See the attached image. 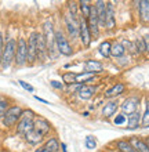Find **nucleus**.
I'll return each mask as SVG.
<instances>
[{
  "mask_svg": "<svg viewBox=\"0 0 149 152\" xmlns=\"http://www.w3.org/2000/svg\"><path fill=\"white\" fill-rule=\"evenodd\" d=\"M43 36L46 40V46H47V56L52 60H57L60 57V51L57 48L55 42V31H54V25L51 21H44L43 22Z\"/></svg>",
  "mask_w": 149,
  "mask_h": 152,
  "instance_id": "obj_1",
  "label": "nucleus"
},
{
  "mask_svg": "<svg viewBox=\"0 0 149 152\" xmlns=\"http://www.w3.org/2000/svg\"><path fill=\"white\" fill-rule=\"evenodd\" d=\"M15 53H17V40L10 37L4 43V51H3V60H1V66L3 71H7L11 64L15 61Z\"/></svg>",
  "mask_w": 149,
  "mask_h": 152,
  "instance_id": "obj_2",
  "label": "nucleus"
},
{
  "mask_svg": "<svg viewBox=\"0 0 149 152\" xmlns=\"http://www.w3.org/2000/svg\"><path fill=\"white\" fill-rule=\"evenodd\" d=\"M35 113L31 109H25L22 112L20 122L17 123V133L18 134H22V136H26L29 132L33 130V122H35Z\"/></svg>",
  "mask_w": 149,
  "mask_h": 152,
  "instance_id": "obj_3",
  "label": "nucleus"
},
{
  "mask_svg": "<svg viewBox=\"0 0 149 152\" xmlns=\"http://www.w3.org/2000/svg\"><path fill=\"white\" fill-rule=\"evenodd\" d=\"M77 17L72 15L71 12H66L64 15L65 29H66L68 37L72 40H76L77 37H79V33H80V26H79V18H77Z\"/></svg>",
  "mask_w": 149,
  "mask_h": 152,
  "instance_id": "obj_4",
  "label": "nucleus"
},
{
  "mask_svg": "<svg viewBox=\"0 0 149 152\" xmlns=\"http://www.w3.org/2000/svg\"><path fill=\"white\" fill-rule=\"evenodd\" d=\"M55 42H57V48L60 51V56L69 57L73 54V48L69 43L68 36H65L62 31H55Z\"/></svg>",
  "mask_w": 149,
  "mask_h": 152,
  "instance_id": "obj_5",
  "label": "nucleus"
},
{
  "mask_svg": "<svg viewBox=\"0 0 149 152\" xmlns=\"http://www.w3.org/2000/svg\"><path fill=\"white\" fill-rule=\"evenodd\" d=\"M22 112H24V109L18 107V105H14V107H10L7 109V112L6 115L3 116V124L6 127H12V126H15L18 122H20L21 116H22Z\"/></svg>",
  "mask_w": 149,
  "mask_h": 152,
  "instance_id": "obj_6",
  "label": "nucleus"
},
{
  "mask_svg": "<svg viewBox=\"0 0 149 152\" xmlns=\"http://www.w3.org/2000/svg\"><path fill=\"white\" fill-rule=\"evenodd\" d=\"M14 62L17 66H24L28 62V42L24 37H20L17 40V53Z\"/></svg>",
  "mask_w": 149,
  "mask_h": 152,
  "instance_id": "obj_7",
  "label": "nucleus"
},
{
  "mask_svg": "<svg viewBox=\"0 0 149 152\" xmlns=\"http://www.w3.org/2000/svg\"><path fill=\"white\" fill-rule=\"evenodd\" d=\"M140 104H141V97L138 96H130L127 97L123 102L120 104V109L121 113H124L126 116H130L135 113L140 108Z\"/></svg>",
  "mask_w": 149,
  "mask_h": 152,
  "instance_id": "obj_8",
  "label": "nucleus"
},
{
  "mask_svg": "<svg viewBox=\"0 0 149 152\" xmlns=\"http://www.w3.org/2000/svg\"><path fill=\"white\" fill-rule=\"evenodd\" d=\"M79 26H80V33H79V37L81 40V44L84 47H90L91 44V32H90V28H89V24H87V20L83 18L81 15H79Z\"/></svg>",
  "mask_w": 149,
  "mask_h": 152,
  "instance_id": "obj_9",
  "label": "nucleus"
},
{
  "mask_svg": "<svg viewBox=\"0 0 149 152\" xmlns=\"http://www.w3.org/2000/svg\"><path fill=\"white\" fill-rule=\"evenodd\" d=\"M26 42H28V64L33 65L37 60V32L31 33Z\"/></svg>",
  "mask_w": 149,
  "mask_h": 152,
  "instance_id": "obj_10",
  "label": "nucleus"
},
{
  "mask_svg": "<svg viewBox=\"0 0 149 152\" xmlns=\"http://www.w3.org/2000/svg\"><path fill=\"white\" fill-rule=\"evenodd\" d=\"M87 24H89L91 36H93V37H98L101 28H100V22H98L97 10H95V7H94V4H93V8H91V12H90V17L87 18Z\"/></svg>",
  "mask_w": 149,
  "mask_h": 152,
  "instance_id": "obj_11",
  "label": "nucleus"
},
{
  "mask_svg": "<svg viewBox=\"0 0 149 152\" xmlns=\"http://www.w3.org/2000/svg\"><path fill=\"white\" fill-rule=\"evenodd\" d=\"M126 91V84L119 82V83H115L113 86H110L109 88H106L104 93V97L105 98H109V100H113L116 97L121 96L123 93Z\"/></svg>",
  "mask_w": 149,
  "mask_h": 152,
  "instance_id": "obj_12",
  "label": "nucleus"
},
{
  "mask_svg": "<svg viewBox=\"0 0 149 152\" xmlns=\"http://www.w3.org/2000/svg\"><path fill=\"white\" fill-rule=\"evenodd\" d=\"M33 129L36 130L39 134L44 137L46 134H49L51 132V124L47 119L44 118H35V122H33Z\"/></svg>",
  "mask_w": 149,
  "mask_h": 152,
  "instance_id": "obj_13",
  "label": "nucleus"
},
{
  "mask_svg": "<svg viewBox=\"0 0 149 152\" xmlns=\"http://www.w3.org/2000/svg\"><path fill=\"white\" fill-rule=\"evenodd\" d=\"M98 90V86H94V84H81L79 91H77V96L80 97L81 100H90L93 98L94 94L97 93Z\"/></svg>",
  "mask_w": 149,
  "mask_h": 152,
  "instance_id": "obj_14",
  "label": "nucleus"
},
{
  "mask_svg": "<svg viewBox=\"0 0 149 152\" xmlns=\"http://www.w3.org/2000/svg\"><path fill=\"white\" fill-rule=\"evenodd\" d=\"M94 7H95V10H97L100 28H105V21H106V1H104V0H98V1L94 3Z\"/></svg>",
  "mask_w": 149,
  "mask_h": 152,
  "instance_id": "obj_15",
  "label": "nucleus"
},
{
  "mask_svg": "<svg viewBox=\"0 0 149 152\" xmlns=\"http://www.w3.org/2000/svg\"><path fill=\"white\" fill-rule=\"evenodd\" d=\"M47 46H46V40L43 33L37 32V60L44 62L47 60Z\"/></svg>",
  "mask_w": 149,
  "mask_h": 152,
  "instance_id": "obj_16",
  "label": "nucleus"
},
{
  "mask_svg": "<svg viewBox=\"0 0 149 152\" xmlns=\"http://www.w3.org/2000/svg\"><path fill=\"white\" fill-rule=\"evenodd\" d=\"M116 26V17H115V6L112 1L106 3V21H105V28L113 29Z\"/></svg>",
  "mask_w": 149,
  "mask_h": 152,
  "instance_id": "obj_17",
  "label": "nucleus"
},
{
  "mask_svg": "<svg viewBox=\"0 0 149 152\" xmlns=\"http://www.w3.org/2000/svg\"><path fill=\"white\" fill-rule=\"evenodd\" d=\"M117 109H119V102L116 100H109L106 104L102 107V116L104 118H112L116 115Z\"/></svg>",
  "mask_w": 149,
  "mask_h": 152,
  "instance_id": "obj_18",
  "label": "nucleus"
},
{
  "mask_svg": "<svg viewBox=\"0 0 149 152\" xmlns=\"http://www.w3.org/2000/svg\"><path fill=\"white\" fill-rule=\"evenodd\" d=\"M104 71V65L101 61H97V60H87L84 62V72H90V73H97L102 72Z\"/></svg>",
  "mask_w": 149,
  "mask_h": 152,
  "instance_id": "obj_19",
  "label": "nucleus"
},
{
  "mask_svg": "<svg viewBox=\"0 0 149 152\" xmlns=\"http://www.w3.org/2000/svg\"><path fill=\"white\" fill-rule=\"evenodd\" d=\"M141 119H142V113L140 111H137L133 115L127 116V124H126V129L127 130H135L141 126Z\"/></svg>",
  "mask_w": 149,
  "mask_h": 152,
  "instance_id": "obj_20",
  "label": "nucleus"
},
{
  "mask_svg": "<svg viewBox=\"0 0 149 152\" xmlns=\"http://www.w3.org/2000/svg\"><path fill=\"white\" fill-rule=\"evenodd\" d=\"M138 14L142 22H149V0L138 1Z\"/></svg>",
  "mask_w": 149,
  "mask_h": 152,
  "instance_id": "obj_21",
  "label": "nucleus"
},
{
  "mask_svg": "<svg viewBox=\"0 0 149 152\" xmlns=\"http://www.w3.org/2000/svg\"><path fill=\"white\" fill-rule=\"evenodd\" d=\"M130 144L133 145V148L137 152H149L148 145L145 144V140H142L140 137H131L130 138Z\"/></svg>",
  "mask_w": 149,
  "mask_h": 152,
  "instance_id": "obj_22",
  "label": "nucleus"
},
{
  "mask_svg": "<svg viewBox=\"0 0 149 152\" xmlns=\"http://www.w3.org/2000/svg\"><path fill=\"white\" fill-rule=\"evenodd\" d=\"M25 138H26V141H28L31 145H37V144H40L41 141H43V138L44 137L41 136V134H39V133L33 129L32 132H29L26 136H25Z\"/></svg>",
  "mask_w": 149,
  "mask_h": 152,
  "instance_id": "obj_23",
  "label": "nucleus"
},
{
  "mask_svg": "<svg viewBox=\"0 0 149 152\" xmlns=\"http://www.w3.org/2000/svg\"><path fill=\"white\" fill-rule=\"evenodd\" d=\"M126 54V50L124 47H123V44L120 43V42H115V43H112V48H110V56L115 57V58H121V57Z\"/></svg>",
  "mask_w": 149,
  "mask_h": 152,
  "instance_id": "obj_24",
  "label": "nucleus"
},
{
  "mask_svg": "<svg viewBox=\"0 0 149 152\" xmlns=\"http://www.w3.org/2000/svg\"><path fill=\"white\" fill-rule=\"evenodd\" d=\"M43 148H46L49 152H58L61 148V144L58 142V140H57L55 137H51V138H49V140L44 142Z\"/></svg>",
  "mask_w": 149,
  "mask_h": 152,
  "instance_id": "obj_25",
  "label": "nucleus"
},
{
  "mask_svg": "<svg viewBox=\"0 0 149 152\" xmlns=\"http://www.w3.org/2000/svg\"><path fill=\"white\" fill-rule=\"evenodd\" d=\"M95 76L97 75L83 71L81 73H77L76 75V82H77V84H87V82H91V80L95 79Z\"/></svg>",
  "mask_w": 149,
  "mask_h": 152,
  "instance_id": "obj_26",
  "label": "nucleus"
},
{
  "mask_svg": "<svg viewBox=\"0 0 149 152\" xmlns=\"http://www.w3.org/2000/svg\"><path fill=\"white\" fill-rule=\"evenodd\" d=\"M110 48H112V43H110L109 40H105V42H102V43L98 46V53H100L104 58H109V57H110Z\"/></svg>",
  "mask_w": 149,
  "mask_h": 152,
  "instance_id": "obj_27",
  "label": "nucleus"
},
{
  "mask_svg": "<svg viewBox=\"0 0 149 152\" xmlns=\"http://www.w3.org/2000/svg\"><path fill=\"white\" fill-rule=\"evenodd\" d=\"M79 8H80L81 17L87 20V18L90 17V12H91L93 4L90 3V1H86V0H80V1H79Z\"/></svg>",
  "mask_w": 149,
  "mask_h": 152,
  "instance_id": "obj_28",
  "label": "nucleus"
},
{
  "mask_svg": "<svg viewBox=\"0 0 149 152\" xmlns=\"http://www.w3.org/2000/svg\"><path fill=\"white\" fill-rule=\"evenodd\" d=\"M116 148L119 152H137L133 148V145L130 144L129 140H119L116 142Z\"/></svg>",
  "mask_w": 149,
  "mask_h": 152,
  "instance_id": "obj_29",
  "label": "nucleus"
},
{
  "mask_svg": "<svg viewBox=\"0 0 149 152\" xmlns=\"http://www.w3.org/2000/svg\"><path fill=\"white\" fill-rule=\"evenodd\" d=\"M62 83L68 84V86H73V84H77L76 82V73L73 72H65L62 75Z\"/></svg>",
  "mask_w": 149,
  "mask_h": 152,
  "instance_id": "obj_30",
  "label": "nucleus"
},
{
  "mask_svg": "<svg viewBox=\"0 0 149 152\" xmlns=\"http://www.w3.org/2000/svg\"><path fill=\"white\" fill-rule=\"evenodd\" d=\"M141 126L142 127H149V98L145 101V111L142 113Z\"/></svg>",
  "mask_w": 149,
  "mask_h": 152,
  "instance_id": "obj_31",
  "label": "nucleus"
},
{
  "mask_svg": "<svg viewBox=\"0 0 149 152\" xmlns=\"http://www.w3.org/2000/svg\"><path fill=\"white\" fill-rule=\"evenodd\" d=\"M134 46H135V50H137L138 54L146 53V46H145V42H144V37H137L135 42H134Z\"/></svg>",
  "mask_w": 149,
  "mask_h": 152,
  "instance_id": "obj_32",
  "label": "nucleus"
},
{
  "mask_svg": "<svg viewBox=\"0 0 149 152\" xmlns=\"http://www.w3.org/2000/svg\"><path fill=\"white\" fill-rule=\"evenodd\" d=\"M84 145L87 149H95L97 148V138L94 136H87L84 138Z\"/></svg>",
  "mask_w": 149,
  "mask_h": 152,
  "instance_id": "obj_33",
  "label": "nucleus"
},
{
  "mask_svg": "<svg viewBox=\"0 0 149 152\" xmlns=\"http://www.w3.org/2000/svg\"><path fill=\"white\" fill-rule=\"evenodd\" d=\"M113 123L116 124V126H124V124H127V116L124 115V113H119V115H115V118H113Z\"/></svg>",
  "mask_w": 149,
  "mask_h": 152,
  "instance_id": "obj_34",
  "label": "nucleus"
},
{
  "mask_svg": "<svg viewBox=\"0 0 149 152\" xmlns=\"http://www.w3.org/2000/svg\"><path fill=\"white\" fill-rule=\"evenodd\" d=\"M79 1H68V12H71L72 15H76L79 14Z\"/></svg>",
  "mask_w": 149,
  "mask_h": 152,
  "instance_id": "obj_35",
  "label": "nucleus"
},
{
  "mask_svg": "<svg viewBox=\"0 0 149 152\" xmlns=\"http://www.w3.org/2000/svg\"><path fill=\"white\" fill-rule=\"evenodd\" d=\"M8 108H10V107H8V101L6 100V98H1V97H0V119H3V116L6 115Z\"/></svg>",
  "mask_w": 149,
  "mask_h": 152,
  "instance_id": "obj_36",
  "label": "nucleus"
},
{
  "mask_svg": "<svg viewBox=\"0 0 149 152\" xmlns=\"http://www.w3.org/2000/svg\"><path fill=\"white\" fill-rule=\"evenodd\" d=\"M120 43L123 44V47H124L126 51L137 53V50H135V46H134V42H130V40H127V39H123Z\"/></svg>",
  "mask_w": 149,
  "mask_h": 152,
  "instance_id": "obj_37",
  "label": "nucleus"
},
{
  "mask_svg": "<svg viewBox=\"0 0 149 152\" xmlns=\"http://www.w3.org/2000/svg\"><path fill=\"white\" fill-rule=\"evenodd\" d=\"M18 83H20L21 87L25 88L26 91H29V93H33V91H35V88H33V86H32V84H29L28 82H25V80H18Z\"/></svg>",
  "mask_w": 149,
  "mask_h": 152,
  "instance_id": "obj_38",
  "label": "nucleus"
},
{
  "mask_svg": "<svg viewBox=\"0 0 149 152\" xmlns=\"http://www.w3.org/2000/svg\"><path fill=\"white\" fill-rule=\"evenodd\" d=\"M4 37L3 33L0 32V66H1V60H3V51H4Z\"/></svg>",
  "mask_w": 149,
  "mask_h": 152,
  "instance_id": "obj_39",
  "label": "nucleus"
},
{
  "mask_svg": "<svg viewBox=\"0 0 149 152\" xmlns=\"http://www.w3.org/2000/svg\"><path fill=\"white\" fill-rule=\"evenodd\" d=\"M51 86L54 88H64V83H61L58 80H51Z\"/></svg>",
  "mask_w": 149,
  "mask_h": 152,
  "instance_id": "obj_40",
  "label": "nucleus"
},
{
  "mask_svg": "<svg viewBox=\"0 0 149 152\" xmlns=\"http://www.w3.org/2000/svg\"><path fill=\"white\" fill-rule=\"evenodd\" d=\"M144 42H145V46H146V51H149V35L144 36Z\"/></svg>",
  "mask_w": 149,
  "mask_h": 152,
  "instance_id": "obj_41",
  "label": "nucleus"
},
{
  "mask_svg": "<svg viewBox=\"0 0 149 152\" xmlns=\"http://www.w3.org/2000/svg\"><path fill=\"white\" fill-rule=\"evenodd\" d=\"M36 100L41 101V102H43V104H50V102H49V101H47V100H44V98H40V97H36Z\"/></svg>",
  "mask_w": 149,
  "mask_h": 152,
  "instance_id": "obj_42",
  "label": "nucleus"
},
{
  "mask_svg": "<svg viewBox=\"0 0 149 152\" xmlns=\"http://www.w3.org/2000/svg\"><path fill=\"white\" fill-rule=\"evenodd\" d=\"M61 149H62V152H68V149H66V144H61Z\"/></svg>",
  "mask_w": 149,
  "mask_h": 152,
  "instance_id": "obj_43",
  "label": "nucleus"
},
{
  "mask_svg": "<svg viewBox=\"0 0 149 152\" xmlns=\"http://www.w3.org/2000/svg\"><path fill=\"white\" fill-rule=\"evenodd\" d=\"M35 152H49V151H47V149H46V148H43V147H41V148H37V149H35Z\"/></svg>",
  "mask_w": 149,
  "mask_h": 152,
  "instance_id": "obj_44",
  "label": "nucleus"
},
{
  "mask_svg": "<svg viewBox=\"0 0 149 152\" xmlns=\"http://www.w3.org/2000/svg\"><path fill=\"white\" fill-rule=\"evenodd\" d=\"M144 140H145V144L148 145V148H149V136H148V137H145V138H144Z\"/></svg>",
  "mask_w": 149,
  "mask_h": 152,
  "instance_id": "obj_45",
  "label": "nucleus"
},
{
  "mask_svg": "<svg viewBox=\"0 0 149 152\" xmlns=\"http://www.w3.org/2000/svg\"><path fill=\"white\" fill-rule=\"evenodd\" d=\"M104 152H106V151H104Z\"/></svg>",
  "mask_w": 149,
  "mask_h": 152,
  "instance_id": "obj_46",
  "label": "nucleus"
},
{
  "mask_svg": "<svg viewBox=\"0 0 149 152\" xmlns=\"http://www.w3.org/2000/svg\"><path fill=\"white\" fill-rule=\"evenodd\" d=\"M117 152H119V151H117Z\"/></svg>",
  "mask_w": 149,
  "mask_h": 152,
  "instance_id": "obj_47",
  "label": "nucleus"
}]
</instances>
